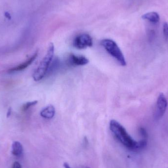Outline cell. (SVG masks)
Segmentation results:
<instances>
[{
    "instance_id": "1",
    "label": "cell",
    "mask_w": 168,
    "mask_h": 168,
    "mask_svg": "<svg viewBox=\"0 0 168 168\" xmlns=\"http://www.w3.org/2000/svg\"><path fill=\"white\" fill-rule=\"evenodd\" d=\"M110 129L115 138L127 148L133 151L135 150L137 142L134 141L128 134L123 125L115 120H111Z\"/></svg>"
},
{
    "instance_id": "2",
    "label": "cell",
    "mask_w": 168,
    "mask_h": 168,
    "mask_svg": "<svg viewBox=\"0 0 168 168\" xmlns=\"http://www.w3.org/2000/svg\"><path fill=\"white\" fill-rule=\"evenodd\" d=\"M54 50V44L53 43H51L49 44L46 55L42 60L38 68L34 71L33 74V78L34 81H39L42 80L47 74L51 63L53 60Z\"/></svg>"
},
{
    "instance_id": "3",
    "label": "cell",
    "mask_w": 168,
    "mask_h": 168,
    "mask_svg": "<svg viewBox=\"0 0 168 168\" xmlns=\"http://www.w3.org/2000/svg\"><path fill=\"white\" fill-rule=\"evenodd\" d=\"M100 44L105 50L114 58L120 65L122 66L127 65V62L123 52L114 41L110 39H103L101 41Z\"/></svg>"
},
{
    "instance_id": "4",
    "label": "cell",
    "mask_w": 168,
    "mask_h": 168,
    "mask_svg": "<svg viewBox=\"0 0 168 168\" xmlns=\"http://www.w3.org/2000/svg\"><path fill=\"white\" fill-rule=\"evenodd\" d=\"M93 44L92 37L87 33L79 34L74 38L73 45L78 49H83L92 47Z\"/></svg>"
},
{
    "instance_id": "5",
    "label": "cell",
    "mask_w": 168,
    "mask_h": 168,
    "mask_svg": "<svg viewBox=\"0 0 168 168\" xmlns=\"http://www.w3.org/2000/svg\"><path fill=\"white\" fill-rule=\"evenodd\" d=\"M89 63L87 58L83 56H77L70 54L68 58V63L72 66H82Z\"/></svg>"
},
{
    "instance_id": "6",
    "label": "cell",
    "mask_w": 168,
    "mask_h": 168,
    "mask_svg": "<svg viewBox=\"0 0 168 168\" xmlns=\"http://www.w3.org/2000/svg\"><path fill=\"white\" fill-rule=\"evenodd\" d=\"M168 106V102L163 93H160L157 101V114L159 117L164 115Z\"/></svg>"
},
{
    "instance_id": "7",
    "label": "cell",
    "mask_w": 168,
    "mask_h": 168,
    "mask_svg": "<svg viewBox=\"0 0 168 168\" xmlns=\"http://www.w3.org/2000/svg\"><path fill=\"white\" fill-rule=\"evenodd\" d=\"M37 55H38V52L37 51L36 53L33 54V55L29 59H28L26 61H24V63H22V64H20L19 65H17L16 67L10 69L8 70V72L9 73L15 72L22 71L25 69H26L29 65H31L32 63H33V61L37 58Z\"/></svg>"
},
{
    "instance_id": "8",
    "label": "cell",
    "mask_w": 168,
    "mask_h": 168,
    "mask_svg": "<svg viewBox=\"0 0 168 168\" xmlns=\"http://www.w3.org/2000/svg\"><path fill=\"white\" fill-rule=\"evenodd\" d=\"M55 114V108L53 105L48 106L44 108L41 112V115L42 118L46 119H51Z\"/></svg>"
},
{
    "instance_id": "9",
    "label": "cell",
    "mask_w": 168,
    "mask_h": 168,
    "mask_svg": "<svg viewBox=\"0 0 168 168\" xmlns=\"http://www.w3.org/2000/svg\"><path fill=\"white\" fill-rule=\"evenodd\" d=\"M142 18L143 19L146 20L152 23H157L160 20L159 15L156 12L147 13L143 15Z\"/></svg>"
},
{
    "instance_id": "10",
    "label": "cell",
    "mask_w": 168,
    "mask_h": 168,
    "mask_svg": "<svg viewBox=\"0 0 168 168\" xmlns=\"http://www.w3.org/2000/svg\"><path fill=\"white\" fill-rule=\"evenodd\" d=\"M23 147L20 143L19 142L15 141L12 145V154L16 156L21 155L23 152Z\"/></svg>"
},
{
    "instance_id": "11",
    "label": "cell",
    "mask_w": 168,
    "mask_h": 168,
    "mask_svg": "<svg viewBox=\"0 0 168 168\" xmlns=\"http://www.w3.org/2000/svg\"><path fill=\"white\" fill-rule=\"evenodd\" d=\"M147 145V140L142 139L140 141L137 142L136 145L135 147V150L134 151H139L140 150L144 149Z\"/></svg>"
},
{
    "instance_id": "12",
    "label": "cell",
    "mask_w": 168,
    "mask_h": 168,
    "mask_svg": "<svg viewBox=\"0 0 168 168\" xmlns=\"http://www.w3.org/2000/svg\"><path fill=\"white\" fill-rule=\"evenodd\" d=\"M38 103V101L37 100L33 101H31V102H28L27 103H25L22 106V110L23 111H26L28 110L29 108H31L32 106L35 105L37 104V103Z\"/></svg>"
},
{
    "instance_id": "13",
    "label": "cell",
    "mask_w": 168,
    "mask_h": 168,
    "mask_svg": "<svg viewBox=\"0 0 168 168\" xmlns=\"http://www.w3.org/2000/svg\"><path fill=\"white\" fill-rule=\"evenodd\" d=\"M139 132L140 135L143 138V139L147 140L148 134H147L146 130L144 127H140L139 129Z\"/></svg>"
},
{
    "instance_id": "14",
    "label": "cell",
    "mask_w": 168,
    "mask_h": 168,
    "mask_svg": "<svg viewBox=\"0 0 168 168\" xmlns=\"http://www.w3.org/2000/svg\"><path fill=\"white\" fill-rule=\"evenodd\" d=\"M163 33L166 37H168V23L165 22L163 24Z\"/></svg>"
},
{
    "instance_id": "15",
    "label": "cell",
    "mask_w": 168,
    "mask_h": 168,
    "mask_svg": "<svg viewBox=\"0 0 168 168\" xmlns=\"http://www.w3.org/2000/svg\"><path fill=\"white\" fill-rule=\"evenodd\" d=\"M12 168H22V167L19 162H15L13 164Z\"/></svg>"
},
{
    "instance_id": "16",
    "label": "cell",
    "mask_w": 168,
    "mask_h": 168,
    "mask_svg": "<svg viewBox=\"0 0 168 168\" xmlns=\"http://www.w3.org/2000/svg\"><path fill=\"white\" fill-rule=\"evenodd\" d=\"M4 15H5V17L6 18V19L9 20H10L11 19V16L10 14L9 13V12L6 11V12H5L4 14Z\"/></svg>"
},
{
    "instance_id": "17",
    "label": "cell",
    "mask_w": 168,
    "mask_h": 168,
    "mask_svg": "<svg viewBox=\"0 0 168 168\" xmlns=\"http://www.w3.org/2000/svg\"><path fill=\"white\" fill-rule=\"evenodd\" d=\"M11 108H9V110L7 111V114H6V117L9 118L10 117V115H11Z\"/></svg>"
},
{
    "instance_id": "18",
    "label": "cell",
    "mask_w": 168,
    "mask_h": 168,
    "mask_svg": "<svg viewBox=\"0 0 168 168\" xmlns=\"http://www.w3.org/2000/svg\"><path fill=\"white\" fill-rule=\"evenodd\" d=\"M64 166L65 168H71L70 166L68 164V163H66V162L64 164Z\"/></svg>"
},
{
    "instance_id": "19",
    "label": "cell",
    "mask_w": 168,
    "mask_h": 168,
    "mask_svg": "<svg viewBox=\"0 0 168 168\" xmlns=\"http://www.w3.org/2000/svg\"><path fill=\"white\" fill-rule=\"evenodd\" d=\"M88 168V167H87V168Z\"/></svg>"
}]
</instances>
